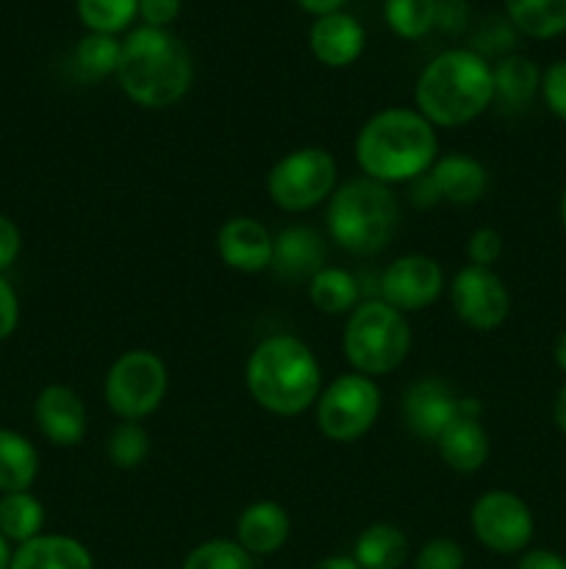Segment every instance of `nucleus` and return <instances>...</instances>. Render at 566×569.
Wrapping results in <instances>:
<instances>
[{
  "instance_id": "7c9ffc66",
  "label": "nucleus",
  "mask_w": 566,
  "mask_h": 569,
  "mask_svg": "<svg viewBox=\"0 0 566 569\" xmlns=\"http://www.w3.org/2000/svg\"><path fill=\"white\" fill-rule=\"evenodd\" d=\"M181 569H255V565L236 539H209L189 550Z\"/></svg>"
},
{
  "instance_id": "4c0bfd02",
  "label": "nucleus",
  "mask_w": 566,
  "mask_h": 569,
  "mask_svg": "<svg viewBox=\"0 0 566 569\" xmlns=\"http://www.w3.org/2000/svg\"><path fill=\"white\" fill-rule=\"evenodd\" d=\"M436 26L444 33H461L469 26V3L466 0H436Z\"/></svg>"
},
{
  "instance_id": "9d476101",
  "label": "nucleus",
  "mask_w": 566,
  "mask_h": 569,
  "mask_svg": "<svg viewBox=\"0 0 566 569\" xmlns=\"http://www.w3.org/2000/svg\"><path fill=\"white\" fill-rule=\"evenodd\" d=\"M469 526L477 542L497 556L525 553L536 533V520L525 500L508 489L483 492L472 503Z\"/></svg>"
},
{
  "instance_id": "473e14b6",
  "label": "nucleus",
  "mask_w": 566,
  "mask_h": 569,
  "mask_svg": "<svg viewBox=\"0 0 566 569\" xmlns=\"http://www.w3.org/2000/svg\"><path fill=\"white\" fill-rule=\"evenodd\" d=\"M514 42H516V28L511 26L505 17H488V20L477 28L475 37H472V50L481 53L486 61L488 56L503 59V56L511 53Z\"/></svg>"
},
{
  "instance_id": "6ab92c4d",
  "label": "nucleus",
  "mask_w": 566,
  "mask_h": 569,
  "mask_svg": "<svg viewBox=\"0 0 566 569\" xmlns=\"http://www.w3.org/2000/svg\"><path fill=\"white\" fill-rule=\"evenodd\" d=\"M427 176H431L438 198L453 206H475L488 189V172L483 161L466 153L438 156Z\"/></svg>"
},
{
  "instance_id": "1a4fd4ad",
  "label": "nucleus",
  "mask_w": 566,
  "mask_h": 569,
  "mask_svg": "<svg viewBox=\"0 0 566 569\" xmlns=\"http://www.w3.org/2000/svg\"><path fill=\"white\" fill-rule=\"evenodd\" d=\"M381 387L375 378L361 372H344L322 387L316 398V428L325 439L338 445L366 437L381 417Z\"/></svg>"
},
{
  "instance_id": "5701e85b",
  "label": "nucleus",
  "mask_w": 566,
  "mask_h": 569,
  "mask_svg": "<svg viewBox=\"0 0 566 569\" xmlns=\"http://www.w3.org/2000/svg\"><path fill=\"white\" fill-rule=\"evenodd\" d=\"M408 553V537L394 522H372L353 545V561L361 569H400Z\"/></svg>"
},
{
  "instance_id": "4468645a",
  "label": "nucleus",
  "mask_w": 566,
  "mask_h": 569,
  "mask_svg": "<svg viewBox=\"0 0 566 569\" xmlns=\"http://www.w3.org/2000/svg\"><path fill=\"white\" fill-rule=\"evenodd\" d=\"M275 237L255 217H231L216 231V253L228 270L255 276L272 267Z\"/></svg>"
},
{
  "instance_id": "49530a36",
  "label": "nucleus",
  "mask_w": 566,
  "mask_h": 569,
  "mask_svg": "<svg viewBox=\"0 0 566 569\" xmlns=\"http://www.w3.org/2000/svg\"><path fill=\"white\" fill-rule=\"evenodd\" d=\"M553 361H555V367H558V370L566 376V331H560L558 339H555Z\"/></svg>"
},
{
  "instance_id": "f8f14e48",
  "label": "nucleus",
  "mask_w": 566,
  "mask_h": 569,
  "mask_svg": "<svg viewBox=\"0 0 566 569\" xmlns=\"http://www.w3.org/2000/svg\"><path fill=\"white\" fill-rule=\"evenodd\" d=\"M444 287V270L436 259L425 253H405L383 270L381 300L403 315H411L431 309L442 298Z\"/></svg>"
},
{
  "instance_id": "b1692460",
  "label": "nucleus",
  "mask_w": 566,
  "mask_h": 569,
  "mask_svg": "<svg viewBox=\"0 0 566 569\" xmlns=\"http://www.w3.org/2000/svg\"><path fill=\"white\" fill-rule=\"evenodd\" d=\"M39 453L22 433L0 428V492H28L37 481Z\"/></svg>"
},
{
  "instance_id": "0eeeda50",
  "label": "nucleus",
  "mask_w": 566,
  "mask_h": 569,
  "mask_svg": "<svg viewBox=\"0 0 566 569\" xmlns=\"http://www.w3.org/2000/svg\"><path fill=\"white\" fill-rule=\"evenodd\" d=\"M336 178L338 167L331 150L305 144L272 164L266 176V194L286 214H303L331 198Z\"/></svg>"
},
{
  "instance_id": "f704fd0d",
  "label": "nucleus",
  "mask_w": 566,
  "mask_h": 569,
  "mask_svg": "<svg viewBox=\"0 0 566 569\" xmlns=\"http://www.w3.org/2000/svg\"><path fill=\"white\" fill-rule=\"evenodd\" d=\"M538 94H542L549 114L566 122V59L553 61L542 72V89H538Z\"/></svg>"
},
{
  "instance_id": "7ed1b4c3",
  "label": "nucleus",
  "mask_w": 566,
  "mask_h": 569,
  "mask_svg": "<svg viewBox=\"0 0 566 569\" xmlns=\"http://www.w3.org/2000/svg\"><path fill=\"white\" fill-rule=\"evenodd\" d=\"M117 83L142 109H170L186 98L194 78L192 53L166 28L139 26L122 39Z\"/></svg>"
},
{
  "instance_id": "9b49d317",
  "label": "nucleus",
  "mask_w": 566,
  "mask_h": 569,
  "mask_svg": "<svg viewBox=\"0 0 566 569\" xmlns=\"http://www.w3.org/2000/svg\"><path fill=\"white\" fill-rule=\"evenodd\" d=\"M447 289L453 315L472 331H497L508 320L511 292L503 278L488 267H461Z\"/></svg>"
},
{
  "instance_id": "ea45409f",
  "label": "nucleus",
  "mask_w": 566,
  "mask_h": 569,
  "mask_svg": "<svg viewBox=\"0 0 566 569\" xmlns=\"http://www.w3.org/2000/svg\"><path fill=\"white\" fill-rule=\"evenodd\" d=\"M20 248H22L20 228H17L14 220L0 214V272H3L6 267L14 264V259L20 256Z\"/></svg>"
},
{
  "instance_id": "ddd939ff",
  "label": "nucleus",
  "mask_w": 566,
  "mask_h": 569,
  "mask_svg": "<svg viewBox=\"0 0 566 569\" xmlns=\"http://www.w3.org/2000/svg\"><path fill=\"white\" fill-rule=\"evenodd\" d=\"M461 398L442 378H420L403 395V420L414 437L433 442L442 437L444 428L458 417Z\"/></svg>"
},
{
  "instance_id": "2eb2a0df",
  "label": "nucleus",
  "mask_w": 566,
  "mask_h": 569,
  "mask_svg": "<svg viewBox=\"0 0 566 569\" xmlns=\"http://www.w3.org/2000/svg\"><path fill=\"white\" fill-rule=\"evenodd\" d=\"M33 420L55 448H75L87 437V406L75 389L50 383L33 400Z\"/></svg>"
},
{
  "instance_id": "f03ea898",
  "label": "nucleus",
  "mask_w": 566,
  "mask_h": 569,
  "mask_svg": "<svg viewBox=\"0 0 566 569\" xmlns=\"http://www.w3.org/2000/svg\"><path fill=\"white\" fill-rule=\"evenodd\" d=\"M244 387L255 406L275 417H300L322 392V367L314 350L294 333H270L244 365Z\"/></svg>"
},
{
  "instance_id": "09e8293b",
  "label": "nucleus",
  "mask_w": 566,
  "mask_h": 569,
  "mask_svg": "<svg viewBox=\"0 0 566 569\" xmlns=\"http://www.w3.org/2000/svg\"><path fill=\"white\" fill-rule=\"evenodd\" d=\"M558 217H560V228H564L566 233V189L560 192V200H558Z\"/></svg>"
},
{
  "instance_id": "39448f33",
  "label": "nucleus",
  "mask_w": 566,
  "mask_h": 569,
  "mask_svg": "<svg viewBox=\"0 0 566 569\" xmlns=\"http://www.w3.org/2000/svg\"><path fill=\"white\" fill-rule=\"evenodd\" d=\"M325 222L338 248L355 256H375L386 250L397 233L400 203L392 187L361 176L333 189Z\"/></svg>"
},
{
  "instance_id": "cd10ccee",
  "label": "nucleus",
  "mask_w": 566,
  "mask_h": 569,
  "mask_svg": "<svg viewBox=\"0 0 566 569\" xmlns=\"http://www.w3.org/2000/svg\"><path fill=\"white\" fill-rule=\"evenodd\" d=\"M75 11L92 33L117 37L139 17V0H75Z\"/></svg>"
},
{
  "instance_id": "a19ab883",
  "label": "nucleus",
  "mask_w": 566,
  "mask_h": 569,
  "mask_svg": "<svg viewBox=\"0 0 566 569\" xmlns=\"http://www.w3.org/2000/svg\"><path fill=\"white\" fill-rule=\"evenodd\" d=\"M516 569H566V559L555 550L547 548H536V550H525L516 561Z\"/></svg>"
},
{
  "instance_id": "393cba45",
  "label": "nucleus",
  "mask_w": 566,
  "mask_h": 569,
  "mask_svg": "<svg viewBox=\"0 0 566 569\" xmlns=\"http://www.w3.org/2000/svg\"><path fill=\"white\" fill-rule=\"evenodd\" d=\"M508 22L530 39L566 33V0H503Z\"/></svg>"
},
{
  "instance_id": "6e6552de",
  "label": "nucleus",
  "mask_w": 566,
  "mask_h": 569,
  "mask_svg": "<svg viewBox=\"0 0 566 569\" xmlns=\"http://www.w3.org/2000/svg\"><path fill=\"white\" fill-rule=\"evenodd\" d=\"M170 372L153 350H128L109 367L103 381V400L120 420L142 422L166 398Z\"/></svg>"
},
{
  "instance_id": "c85d7f7f",
  "label": "nucleus",
  "mask_w": 566,
  "mask_h": 569,
  "mask_svg": "<svg viewBox=\"0 0 566 569\" xmlns=\"http://www.w3.org/2000/svg\"><path fill=\"white\" fill-rule=\"evenodd\" d=\"M383 17L400 39H422L436 28V0H386Z\"/></svg>"
},
{
  "instance_id": "c756f323",
  "label": "nucleus",
  "mask_w": 566,
  "mask_h": 569,
  "mask_svg": "<svg viewBox=\"0 0 566 569\" xmlns=\"http://www.w3.org/2000/svg\"><path fill=\"white\" fill-rule=\"evenodd\" d=\"M122 42L111 33H92L89 31L81 42L75 44V67L92 81H100L105 76H117L120 67Z\"/></svg>"
},
{
  "instance_id": "20e7f679",
  "label": "nucleus",
  "mask_w": 566,
  "mask_h": 569,
  "mask_svg": "<svg viewBox=\"0 0 566 569\" xmlns=\"http://www.w3.org/2000/svg\"><path fill=\"white\" fill-rule=\"evenodd\" d=\"M414 100L433 128L469 126L494 103L492 64L472 48L444 50L420 72Z\"/></svg>"
},
{
  "instance_id": "c9c22d12",
  "label": "nucleus",
  "mask_w": 566,
  "mask_h": 569,
  "mask_svg": "<svg viewBox=\"0 0 566 569\" xmlns=\"http://www.w3.org/2000/svg\"><path fill=\"white\" fill-rule=\"evenodd\" d=\"M503 250H505V242L503 237H499V231H494V228H477V231L469 237V242H466L469 264L488 267V270L503 259Z\"/></svg>"
},
{
  "instance_id": "e433bc0d",
  "label": "nucleus",
  "mask_w": 566,
  "mask_h": 569,
  "mask_svg": "<svg viewBox=\"0 0 566 569\" xmlns=\"http://www.w3.org/2000/svg\"><path fill=\"white\" fill-rule=\"evenodd\" d=\"M181 14V0H139V17L150 28H170Z\"/></svg>"
},
{
  "instance_id": "4be33fe9",
  "label": "nucleus",
  "mask_w": 566,
  "mask_h": 569,
  "mask_svg": "<svg viewBox=\"0 0 566 569\" xmlns=\"http://www.w3.org/2000/svg\"><path fill=\"white\" fill-rule=\"evenodd\" d=\"M494 103L503 111H522L542 89V70L522 53H508L492 64Z\"/></svg>"
},
{
  "instance_id": "423d86ee",
  "label": "nucleus",
  "mask_w": 566,
  "mask_h": 569,
  "mask_svg": "<svg viewBox=\"0 0 566 569\" xmlns=\"http://www.w3.org/2000/svg\"><path fill=\"white\" fill-rule=\"evenodd\" d=\"M411 326L403 311L383 300H364L347 315L342 331L344 359L361 376H388L411 353Z\"/></svg>"
},
{
  "instance_id": "79ce46f5",
  "label": "nucleus",
  "mask_w": 566,
  "mask_h": 569,
  "mask_svg": "<svg viewBox=\"0 0 566 569\" xmlns=\"http://www.w3.org/2000/svg\"><path fill=\"white\" fill-rule=\"evenodd\" d=\"M431 172V170H427ZM420 176L416 178V181H411V200H414V206H420V209H431V206H436L438 200V192H436V187H433V181H431V176Z\"/></svg>"
},
{
  "instance_id": "de8ad7c7",
  "label": "nucleus",
  "mask_w": 566,
  "mask_h": 569,
  "mask_svg": "<svg viewBox=\"0 0 566 569\" xmlns=\"http://www.w3.org/2000/svg\"><path fill=\"white\" fill-rule=\"evenodd\" d=\"M11 556H14V550L9 548V539L0 533V569H9L11 567Z\"/></svg>"
},
{
  "instance_id": "412c9836",
  "label": "nucleus",
  "mask_w": 566,
  "mask_h": 569,
  "mask_svg": "<svg viewBox=\"0 0 566 569\" xmlns=\"http://www.w3.org/2000/svg\"><path fill=\"white\" fill-rule=\"evenodd\" d=\"M9 569H94V559L83 542L61 533H39L17 545Z\"/></svg>"
},
{
  "instance_id": "a18cd8bd",
  "label": "nucleus",
  "mask_w": 566,
  "mask_h": 569,
  "mask_svg": "<svg viewBox=\"0 0 566 569\" xmlns=\"http://www.w3.org/2000/svg\"><path fill=\"white\" fill-rule=\"evenodd\" d=\"M311 569H361V567L355 565L353 556L336 553V556H325V559H320Z\"/></svg>"
},
{
  "instance_id": "f3484780",
  "label": "nucleus",
  "mask_w": 566,
  "mask_h": 569,
  "mask_svg": "<svg viewBox=\"0 0 566 569\" xmlns=\"http://www.w3.org/2000/svg\"><path fill=\"white\" fill-rule=\"evenodd\" d=\"M327 248L322 233L309 226L283 228L272 244V267L286 281H305L314 278L325 267Z\"/></svg>"
},
{
  "instance_id": "2f4dec72",
  "label": "nucleus",
  "mask_w": 566,
  "mask_h": 569,
  "mask_svg": "<svg viewBox=\"0 0 566 569\" xmlns=\"http://www.w3.org/2000/svg\"><path fill=\"white\" fill-rule=\"evenodd\" d=\"M105 453H109L111 465L117 470H137L150 453V433L144 431L142 422L122 420L111 431L109 442H105Z\"/></svg>"
},
{
  "instance_id": "bb28decb",
  "label": "nucleus",
  "mask_w": 566,
  "mask_h": 569,
  "mask_svg": "<svg viewBox=\"0 0 566 569\" xmlns=\"http://www.w3.org/2000/svg\"><path fill=\"white\" fill-rule=\"evenodd\" d=\"M44 506L31 492H9L0 498V533L9 542L26 545L42 533Z\"/></svg>"
},
{
  "instance_id": "aec40b11",
  "label": "nucleus",
  "mask_w": 566,
  "mask_h": 569,
  "mask_svg": "<svg viewBox=\"0 0 566 569\" xmlns=\"http://www.w3.org/2000/svg\"><path fill=\"white\" fill-rule=\"evenodd\" d=\"M436 448L444 465L453 472H461V476H472V472L483 470V465L488 461V453H492V442H488V433L483 428V422L464 417L461 411L444 428L442 437L436 439Z\"/></svg>"
},
{
  "instance_id": "c03bdc74",
  "label": "nucleus",
  "mask_w": 566,
  "mask_h": 569,
  "mask_svg": "<svg viewBox=\"0 0 566 569\" xmlns=\"http://www.w3.org/2000/svg\"><path fill=\"white\" fill-rule=\"evenodd\" d=\"M553 422H555V428H558V431L566 437V383L558 389V392H555Z\"/></svg>"
},
{
  "instance_id": "dca6fc26",
  "label": "nucleus",
  "mask_w": 566,
  "mask_h": 569,
  "mask_svg": "<svg viewBox=\"0 0 566 569\" xmlns=\"http://www.w3.org/2000/svg\"><path fill=\"white\" fill-rule=\"evenodd\" d=\"M309 48L320 64L331 67V70H344L364 53L366 31L353 14L333 11V14L316 17L309 31Z\"/></svg>"
},
{
  "instance_id": "a878e982",
  "label": "nucleus",
  "mask_w": 566,
  "mask_h": 569,
  "mask_svg": "<svg viewBox=\"0 0 566 569\" xmlns=\"http://www.w3.org/2000/svg\"><path fill=\"white\" fill-rule=\"evenodd\" d=\"M309 300L322 315H350L361 303L358 278L342 267H322L309 281Z\"/></svg>"
},
{
  "instance_id": "37998d69",
  "label": "nucleus",
  "mask_w": 566,
  "mask_h": 569,
  "mask_svg": "<svg viewBox=\"0 0 566 569\" xmlns=\"http://www.w3.org/2000/svg\"><path fill=\"white\" fill-rule=\"evenodd\" d=\"M344 3H347V0H297L300 9L309 11V14L314 17H325V14H333V11H342Z\"/></svg>"
},
{
  "instance_id": "58836bf2",
  "label": "nucleus",
  "mask_w": 566,
  "mask_h": 569,
  "mask_svg": "<svg viewBox=\"0 0 566 569\" xmlns=\"http://www.w3.org/2000/svg\"><path fill=\"white\" fill-rule=\"evenodd\" d=\"M17 322H20V300L11 283L0 276V342L17 331Z\"/></svg>"
},
{
  "instance_id": "a211bd4d",
  "label": "nucleus",
  "mask_w": 566,
  "mask_h": 569,
  "mask_svg": "<svg viewBox=\"0 0 566 569\" xmlns=\"http://www.w3.org/2000/svg\"><path fill=\"white\" fill-rule=\"evenodd\" d=\"M292 520L277 500H255L244 506L236 520V542L250 556H272L289 542Z\"/></svg>"
},
{
  "instance_id": "f257e3e1",
  "label": "nucleus",
  "mask_w": 566,
  "mask_h": 569,
  "mask_svg": "<svg viewBox=\"0 0 566 569\" xmlns=\"http://www.w3.org/2000/svg\"><path fill=\"white\" fill-rule=\"evenodd\" d=\"M438 159V133L408 106H392L372 114L355 137V161L377 183H411Z\"/></svg>"
},
{
  "instance_id": "72a5a7b5",
  "label": "nucleus",
  "mask_w": 566,
  "mask_h": 569,
  "mask_svg": "<svg viewBox=\"0 0 566 569\" xmlns=\"http://www.w3.org/2000/svg\"><path fill=\"white\" fill-rule=\"evenodd\" d=\"M466 553L455 539L436 537L416 553V569H464Z\"/></svg>"
}]
</instances>
